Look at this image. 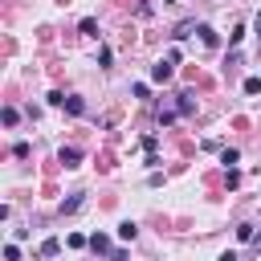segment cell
I'll list each match as a JSON object with an SVG mask.
<instances>
[{
    "label": "cell",
    "instance_id": "obj_1",
    "mask_svg": "<svg viewBox=\"0 0 261 261\" xmlns=\"http://www.w3.org/2000/svg\"><path fill=\"white\" fill-rule=\"evenodd\" d=\"M90 249H94L98 257H110V253H114V249H110V237H106V232H94V237H90Z\"/></svg>",
    "mask_w": 261,
    "mask_h": 261
},
{
    "label": "cell",
    "instance_id": "obj_2",
    "mask_svg": "<svg viewBox=\"0 0 261 261\" xmlns=\"http://www.w3.org/2000/svg\"><path fill=\"white\" fill-rule=\"evenodd\" d=\"M196 33H200V41H204L208 49H216V45H220V33H216V29H208V24H196Z\"/></svg>",
    "mask_w": 261,
    "mask_h": 261
},
{
    "label": "cell",
    "instance_id": "obj_3",
    "mask_svg": "<svg viewBox=\"0 0 261 261\" xmlns=\"http://www.w3.org/2000/svg\"><path fill=\"white\" fill-rule=\"evenodd\" d=\"M171 61H159V65H151V82H171Z\"/></svg>",
    "mask_w": 261,
    "mask_h": 261
},
{
    "label": "cell",
    "instance_id": "obj_4",
    "mask_svg": "<svg viewBox=\"0 0 261 261\" xmlns=\"http://www.w3.org/2000/svg\"><path fill=\"white\" fill-rule=\"evenodd\" d=\"M175 110H179V114L188 118V114L196 110V94H192V90H184V94H179V102H175Z\"/></svg>",
    "mask_w": 261,
    "mask_h": 261
},
{
    "label": "cell",
    "instance_id": "obj_5",
    "mask_svg": "<svg viewBox=\"0 0 261 261\" xmlns=\"http://www.w3.org/2000/svg\"><path fill=\"white\" fill-rule=\"evenodd\" d=\"M57 159H61L65 167H77V163H82V151H77V147H61V151H57Z\"/></svg>",
    "mask_w": 261,
    "mask_h": 261
},
{
    "label": "cell",
    "instance_id": "obj_6",
    "mask_svg": "<svg viewBox=\"0 0 261 261\" xmlns=\"http://www.w3.org/2000/svg\"><path fill=\"white\" fill-rule=\"evenodd\" d=\"M82 204H86V192H73L69 200H61V216H69V212H77Z\"/></svg>",
    "mask_w": 261,
    "mask_h": 261
},
{
    "label": "cell",
    "instance_id": "obj_7",
    "mask_svg": "<svg viewBox=\"0 0 261 261\" xmlns=\"http://www.w3.org/2000/svg\"><path fill=\"white\" fill-rule=\"evenodd\" d=\"M65 110H69V114H77V118H82V114H86V102H82V98H77V94H65Z\"/></svg>",
    "mask_w": 261,
    "mask_h": 261
},
{
    "label": "cell",
    "instance_id": "obj_8",
    "mask_svg": "<svg viewBox=\"0 0 261 261\" xmlns=\"http://www.w3.org/2000/svg\"><path fill=\"white\" fill-rule=\"evenodd\" d=\"M118 237H122V241H135V237H139V224H135V220H122V224H118Z\"/></svg>",
    "mask_w": 261,
    "mask_h": 261
},
{
    "label": "cell",
    "instance_id": "obj_9",
    "mask_svg": "<svg viewBox=\"0 0 261 261\" xmlns=\"http://www.w3.org/2000/svg\"><path fill=\"white\" fill-rule=\"evenodd\" d=\"M57 253H61V241H57V237L41 241V257H57Z\"/></svg>",
    "mask_w": 261,
    "mask_h": 261
},
{
    "label": "cell",
    "instance_id": "obj_10",
    "mask_svg": "<svg viewBox=\"0 0 261 261\" xmlns=\"http://www.w3.org/2000/svg\"><path fill=\"white\" fill-rule=\"evenodd\" d=\"M220 163H224V167L241 163V151H237V147H224V151H220Z\"/></svg>",
    "mask_w": 261,
    "mask_h": 261
},
{
    "label": "cell",
    "instance_id": "obj_11",
    "mask_svg": "<svg viewBox=\"0 0 261 261\" xmlns=\"http://www.w3.org/2000/svg\"><path fill=\"white\" fill-rule=\"evenodd\" d=\"M77 29H82L86 37H98V20H94V16H82V24H77Z\"/></svg>",
    "mask_w": 261,
    "mask_h": 261
},
{
    "label": "cell",
    "instance_id": "obj_12",
    "mask_svg": "<svg viewBox=\"0 0 261 261\" xmlns=\"http://www.w3.org/2000/svg\"><path fill=\"white\" fill-rule=\"evenodd\" d=\"M0 118H4V126H16V122H20V110H16V106H4Z\"/></svg>",
    "mask_w": 261,
    "mask_h": 261
},
{
    "label": "cell",
    "instance_id": "obj_13",
    "mask_svg": "<svg viewBox=\"0 0 261 261\" xmlns=\"http://www.w3.org/2000/svg\"><path fill=\"white\" fill-rule=\"evenodd\" d=\"M192 29H196V20H184V24H175V33H171V37H175V41H184Z\"/></svg>",
    "mask_w": 261,
    "mask_h": 261
},
{
    "label": "cell",
    "instance_id": "obj_14",
    "mask_svg": "<svg viewBox=\"0 0 261 261\" xmlns=\"http://www.w3.org/2000/svg\"><path fill=\"white\" fill-rule=\"evenodd\" d=\"M175 118H179V110H171V106H163V110H159V122H163V126H171Z\"/></svg>",
    "mask_w": 261,
    "mask_h": 261
},
{
    "label": "cell",
    "instance_id": "obj_15",
    "mask_svg": "<svg viewBox=\"0 0 261 261\" xmlns=\"http://www.w3.org/2000/svg\"><path fill=\"white\" fill-rule=\"evenodd\" d=\"M237 237H241V241H253V237H257V228L245 220V224H237Z\"/></svg>",
    "mask_w": 261,
    "mask_h": 261
},
{
    "label": "cell",
    "instance_id": "obj_16",
    "mask_svg": "<svg viewBox=\"0 0 261 261\" xmlns=\"http://www.w3.org/2000/svg\"><path fill=\"white\" fill-rule=\"evenodd\" d=\"M245 94H249V98L261 94V77H245Z\"/></svg>",
    "mask_w": 261,
    "mask_h": 261
},
{
    "label": "cell",
    "instance_id": "obj_17",
    "mask_svg": "<svg viewBox=\"0 0 261 261\" xmlns=\"http://www.w3.org/2000/svg\"><path fill=\"white\" fill-rule=\"evenodd\" d=\"M29 151H33V147H29L24 139H20V143H12V155H16V159H29Z\"/></svg>",
    "mask_w": 261,
    "mask_h": 261
},
{
    "label": "cell",
    "instance_id": "obj_18",
    "mask_svg": "<svg viewBox=\"0 0 261 261\" xmlns=\"http://www.w3.org/2000/svg\"><path fill=\"white\" fill-rule=\"evenodd\" d=\"M4 261H20V249H16V241H12V245H4Z\"/></svg>",
    "mask_w": 261,
    "mask_h": 261
},
{
    "label": "cell",
    "instance_id": "obj_19",
    "mask_svg": "<svg viewBox=\"0 0 261 261\" xmlns=\"http://www.w3.org/2000/svg\"><path fill=\"white\" fill-rule=\"evenodd\" d=\"M155 143H159L155 135H143V139H139V147H143V151H155Z\"/></svg>",
    "mask_w": 261,
    "mask_h": 261
},
{
    "label": "cell",
    "instance_id": "obj_20",
    "mask_svg": "<svg viewBox=\"0 0 261 261\" xmlns=\"http://www.w3.org/2000/svg\"><path fill=\"white\" fill-rule=\"evenodd\" d=\"M82 245H90V237H82V232H73V237H69V249H82Z\"/></svg>",
    "mask_w": 261,
    "mask_h": 261
},
{
    "label": "cell",
    "instance_id": "obj_21",
    "mask_svg": "<svg viewBox=\"0 0 261 261\" xmlns=\"http://www.w3.org/2000/svg\"><path fill=\"white\" fill-rule=\"evenodd\" d=\"M253 33H257V49H261V12H257V20H253Z\"/></svg>",
    "mask_w": 261,
    "mask_h": 261
},
{
    "label": "cell",
    "instance_id": "obj_22",
    "mask_svg": "<svg viewBox=\"0 0 261 261\" xmlns=\"http://www.w3.org/2000/svg\"><path fill=\"white\" fill-rule=\"evenodd\" d=\"M220 261H241V257H237V253H224V257H220Z\"/></svg>",
    "mask_w": 261,
    "mask_h": 261
},
{
    "label": "cell",
    "instance_id": "obj_23",
    "mask_svg": "<svg viewBox=\"0 0 261 261\" xmlns=\"http://www.w3.org/2000/svg\"><path fill=\"white\" fill-rule=\"evenodd\" d=\"M253 249H257V253H261V237H253Z\"/></svg>",
    "mask_w": 261,
    "mask_h": 261
},
{
    "label": "cell",
    "instance_id": "obj_24",
    "mask_svg": "<svg viewBox=\"0 0 261 261\" xmlns=\"http://www.w3.org/2000/svg\"><path fill=\"white\" fill-rule=\"evenodd\" d=\"M163 4H175V0H163Z\"/></svg>",
    "mask_w": 261,
    "mask_h": 261
}]
</instances>
